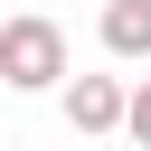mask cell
Here are the masks:
<instances>
[{
	"label": "cell",
	"mask_w": 151,
	"mask_h": 151,
	"mask_svg": "<svg viewBox=\"0 0 151 151\" xmlns=\"http://www.w3.org/2000/svg\"><path fill=\"white\" fill-rule=\"evenodd\" d=\"M0 85H19V94H57L66 85V28L47 9L0 19Z\"/></svg>",
	"instance_id": "cell-1"
},
{
	"label": "cell",
	"mask_w": 151,
	"mask_h": 151,
	"mask_svg": "<svg viewBox=\"0 0 151 151\" xmlns=\"http://www.w3.org/2000/svg\"><path fill=\"white\" fill-rule=\"evenodd\" d=\"M66 123L76 132H123V85L113 76H76L66 85Z\"/></svg>",
	"instance_id": "cell-2"
},
{
	"label": "cell",
	"mask_w": 151,
	"mask_h": 151,
	"mask_svg": "<svg viewBox=\"0 0 151 151\" xmlns=\"http://www.w3.org/2000/svg\"><path fill=\"white\" fill-rule=\"evenodd\" d=\"M104 57H151V0H104Z\"/></svg>",
	"instance_id": "cell-3"
},
{
	"label": "cell",
	"mask_w": 151,
	"mask_h": 151,
	"mask_svg": "<svg viewBox=\"0 0 151 151\" xmlns=\"http://www.w3.org/2000/svg\"><path fill=\"white\" fill-rule=\"evenodd\" d=\"M123 132L151 151V85H132V94H123Z\"/></svg>",
	"instance_id": "cell-4"
}]
</instances>
